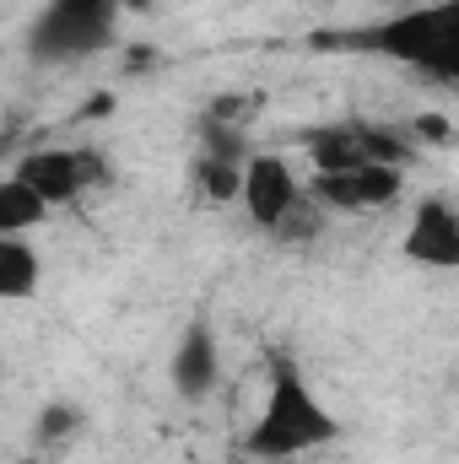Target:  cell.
Instances as JSON below:
<instances>
[{
  "instance_id": "8992f818",
  "label": "cell",
  "mask_w": 459,
  "mask_h": 464,
  "mask_svg": "<svg viewBox=\"0 0 459 464\" xmlns=\"http://www.w3.org/2000/svg\"><path fill=\"white\" fill-rule=\"evenodd\" d=\"M400 254L422 270H459V206L444 195H422L400 237Z\"/></svg>"
},
{
  "instance_id": "6da1fadb",
  "label": "cell",
  "mask_w": 459,
  "mask_h": 464,
  "mask_svg": "<svg viewBox=\"0 0 459 464\" xmlns=\"http://www.w3.org/2000/svg\"><path fill=\"white\" fill-rule=\"evenodd\" d=\"M325 44L362 49V54L389 60V65H400L422 82H438V87H459V0H411L367 27L330 33Z\"/></svg>"
},
{
  "instance_id": "30bf717a",
  "label": "cell",
  "mask_w": 459,
  "mask_h": 464,
  "mask_svg": "<svg viewBox=\"0 0 459 464\" xmlns=\"http://www.w3.org/2000/svg\"><path fill=\"white\" fill-rule=\"evenodd\" d=\"M44 217H49V200L33 184H22L16 173H5L0 179V237H27L33 227H44Z\"/></svg>"
},
{
  "instance_id": "5b68a950",
  "label": "cell",
  "mask_w": 459,
  "mask_h": 464,
  "mask_svg": "<svg viewBox=\"0 0 459 464\" xmlns=\"http://www.w3.org/2000/svg\"><path fill=\"white\" fill-rule=\"evenodd\" d=\"M22 184H33L44 200H49V211L54 206H71V200H82L93 184H103V157L93 151V146H38V151H27V157H16V168H11Z\"/></svg>"
},
{
  "instance_id": "277c9868",
  "label": "cell",
  "mask_w": 459,
  "mask_h": 464,
  "mask_svg": "<svg viewBox=\"0 0 459 464\" xmlns=\"http://www.w3.org/2000/svg\"><path fill=\"white\" fill-rule=\"evenodd\" d=\"M238 206L249 211V222L259 232H287L298 227V217H314V189L298 179V168L281 151H254L243 157V195Z\"/></svg>"
},
{
  "instance_id": "7a4b0ae2",
  "label": "cell",
  "mask_w": 459,
  "mask_h": 464,
  "mask_svg": "<svg viewBox=\"0 0 459 464\" xmlns=\"http://www.w3.org/2000/svg\"><path fill=\"white\" fill-rule=\"evenodd\" d=\"M341 432H346L341 416L319 400V389L303 378V367L276 356L270 362V383H265V405H259L254 427L243 432L249 459H259V464L303 459L314 449H330Z\"/></svg>"
},
{
  "instance_id": "3957f363",
  "label": "cell",
  "mask_w": 459,
  "mask_h": 464,
  "mask_svg": "<svg viewBox=\"0 0 459 464\" xmlns=\"http://www.w3.org/2000/svg\"><path fill=\"white\" fill-rule=\"evenodd\" d=\"M119 0H44V11L27 27V49L49 65L93 60L119 38Z\"/></svg>"
},
{
  "instance_id": "ba28073f",
  "label": "cell",
  "mask_w": 459,
  "mask_h": 464,
  "mask_svg": "<svg viewBox=\"0 0 459 464\" xmlns=\"http://www.w3.org/2000/svg\"><path fill=\"white\" fill-rule=\"evenodd\" d=\"M168 383L184 400H206L222 383V341L206 319H190L184 335L173 341V362H168Z\"/></svg>"
},
{
  "instance_id": "9c48e42d",
  "label": "cell",
  "mask_w": 459,
  "mask_h": 464,
  "mask_svg": "<svg viewBox=\"0 0 459 464\" xmlns=\"http://www.w3.org/2000/svg\"><path fill=\"white\" fill-rule=\"evenodd\" d=\"M44 292V254L33 237H0V303H33Z\"/></svg>"
},
{
  "instance_id": "52a82bcc",
  "label": "cell",
  "mask_w": 459,
  "mask_h": 464,
  "mask_svg": "<svg viewBox=\"0 0 459 464\" xmlns=\"http://www.w3.org/2000/svg\"><path fill=\"white\" fill-rule=\"evenodd\" d=\"M405 184V168L395 162H362V168H341V173H314L308 189L319 206H336V211H378V206H395Z\"/></svg>"
},
{
  "instance_id": "7c38bea8",
  "label": "cell",
  "mask_w": 459,
  "mask_h": 464,
  "mask_svg": "<svg viewBox=\"0 0 459 464\" xmlns=\"http://www.w3.org/2000/svg\"><path fill=\"white\" fill-rule=\"evenodd\" d=\"M389 5H411V0H389Z\"/></svg>"
},
{
  "instance_id": "8fae6325",
  "label": "cell",
  "mask_w": 459,
  "mask_h": 464,
  "mask_svg": "<svg viewBox=\"0 0 459 464\" xmlns=\"http://www.w3.org/2000/svg\"><path fill=\"white\" fill-rule=\"evenodd\" d=\"M195 189H200V200H211V206L238 200V195H243V162H228V157L206 151L200 168H195Z\"/></svg>"
}]
</instances>
